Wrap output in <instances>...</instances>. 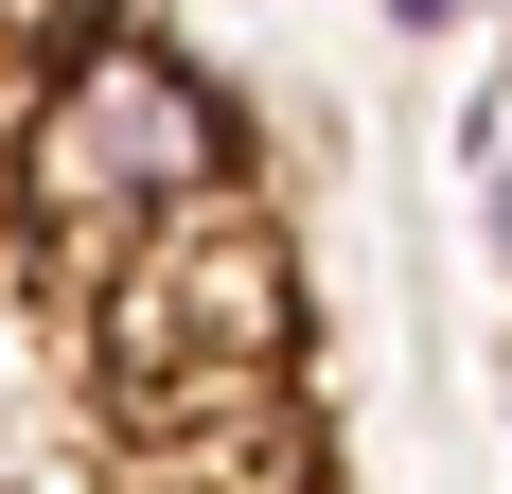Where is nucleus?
<instances>
[{"mask_svg": "<svg viewBox=\"0 0 512 494\" xmlns=\"http://www.w3.org/2000/svg\"><path fill=\"white\" fill-rule=\"evenodd\" d=\"M460 18H477V0H389V36H460Z\"/></svg>", "mask_w": 512, "mask_h": 494, "instance_id": "nucleus-3", "label": "nucleus"}, {"mask_svg": "<svg viewBox=\"0 0 512 494\" xmlns=\"http://www.w3.org/2000/svg\"><path fill=\"white\" fill-rule=\"evenodd\" d=\"M248 177H265L248 89H230L212 53H177L159 18H106V36L53 53L36 106H18V212H36L53 247H142V230H177V212L248 195Z\"/></svg>", "mask_w": 512, "mask_h": 494, "instance_id": "nucleus-1", "label": "nucleus"}, {"mask_svg": "<svg viewBox=\"0 0 512 494\" xmlns=\"http://www.w3.org/2000/svg\"><path fill=\"white\" fill-rule=\"evenodd\" d=\"M495 247H512V159H495Z\"/></svg>", "mask_w": 512, "mask_h": 494, "instance_id": "nucleus-4", "label": "nucleus"}, {"mask_svg": "<svg viewBox=\"0 0 512 494\" xmlns=\"http://www.w3.org/2000/svg\"><path fill=\"white\" fill-rule=\"evenodd\" d=\"M89 336H106V371H124V406L159 442H265L283 389H301V230L265 195H212L177 230L106 247Z\"/></svg>", "mask_w": 512, "mask_h": 494, "instance_id": "nucleus-2", "label": "nucleus"}]
</instances>
